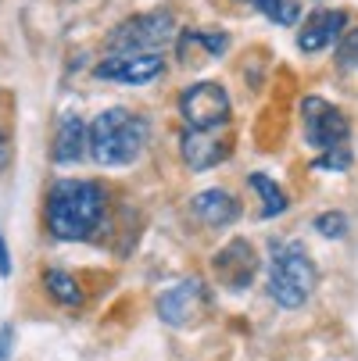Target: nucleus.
I'll return each instance as SVG.
<instances>
[{
	"label": "nucleus",
	"instance_id": "f257e3e1",
	"mask_svg": "<svg viewBox=\"0 0 358 361\" xmlns=\"http://www.w3.org/2000/svg\"><path fill=\"white\" fill-rule=\"evenodd\" d=\"M47 233L54 240L83 243L93 240L108 215V193L93 179H58L47 190Z\"/></svg>",
	"mask_w": 358,
	"mask_h": 361
},
{
	"label": "nucleus",
	"instance_id": "f03ea898",
	"mask_svg": "<svg viewBox=\"0 0 358 361\" xmlns=\"http://www.w3.org/2000/svg\"><path fill=\"white\" fill-rule=\"evenodd\" d=\"M147 140H150V122L143 115H136L129 108H108L90 122L86 154L105 169L133 165L143 154Z\"/></svg>",
	"mask_w": 358,
	"mask_h": 361
},
{
	"label": "nucleus",
	"instance_id": "7ed1b4c3",
	"mask_svg": "<svg viewBox=\"0 0 358 361\" xmlns=\"http://www.w3.org/2000/svg\"><path fill=\"white\" fill-rule=\"evenodd\" d=\"M319 283L316 262L304 243L297 240H273L269 243V297L280 307H301Z\"/></svg>",
	"mask_w": 358,
	"mask_h": 361
},
{
	"label": "nucleus",
	"instance_id": "20e7f679",
	"mask_svg": "<svg viewBox=\"0 0 358 361\" xmlns=\"http://www.w3.org/2000/svg\"><path fill=\"white\" fill-rule=\"evenodd\" d=\"M176 36V15L169 8L143 11L126 18L108 32V50L112 54H162Z\"/></svg>",
	"mask_w": 358,
	"mask_h": 361
},
{
	"label": "nucleus",
	"instance_id": "39448f33",
	"mask_svg": "<svg viewBox=\"0 0 358 361\" xmlns=\"http://www.w3.org/2000/svg\"><path fill=\"white\" fill-rule=\"evenodd\" d=\"M179 115L190 133H222L229 126V93L222 82H193L179 97Z\"/></svg>",
	"mask_w": 358,
	"mask_h": 361
},
{
	"label": "nucleus",
	"instance_id": "423d86ee",
	"mask_svg": "<svg viewBox=\"0 0 358 361\" xmlns=\"http://www.w3.org/2000/svg\"><path fill=\"white\" fill-rule=\"evenodd\" d=\"M301 126H304V143L319 154L347 147V136H351L347 115L323 97H304L301 100Z\"/></svg>",
	"mask_w": 358,
	"mask_h": 361
},
{
	"label": "nucleus",
	"instance_id": "0eeeda50",
	"mask_svg": "<svg viewBox=\"0 0 358 361\" xmlns=\"http://www.w3.org/2000/svg\"><path fill=\"white\" fill-rule=\"evenodd\" d=\"M212 307V290L201 279H183L158 297V319L165 326H193Z\"/></svg>",
	"mask_w": 358,
	"mask_h": 361
},
{
	"label": "nucleus",
	"instance_id": "6e6552de",
	"mask_svg": "<svg viewBox=\"0 0 358 361\" xmlns=\"http://www.w3.org/2000/svg\"><path fill=\"white\" fill-rule=\"evenodd\" d=\"M162 72H165V58L162 54H108L105 61L93 65L97 79L122 82V86H143L150 79H158Z\"/></svg>",
	"mask_w": 358,
	"mask_h": 361
},
{
	"label": "nucleus",
	"instance_id": "1a4fd4ad",
	"mask_svg": "<svg viewBox=\"0 0 358 361\" xmlns=\"http://www.w3.org/2000/svg\"><path fill=\"white\" fill-rule=\"evenodd\" d=\"M212 272L226 290H247L254 283V272H258V254L247 240L237 236L212 257Z\"/></svg>",
	"mask_w": 358,
	"mask_h": 361
},
{
	"label": "nucleus",
	"instance_id": "9d476101",
	"mask_svg": "<svg viewBox=\"0 0 358 361\" xmlns=\"http://www.w3.org/2000/svg\"><path fill=\"white\" fill-rule=\"evenodd\" d=\"M344 29H347V11H340V8H333V11H316V15L304 18V25H301V32H297V47L304 50V54H319V50L340 43Z\"/></svg>",
	"mask_w": 358,
	"mask_h": 361
},
{
	"label": "nucleus",
	"instance_id": "9b49d317",
	"mask_svg": "<svg viewBox=\"0 0 358 361\" xmlns=\"http://www.w3.org/2000/svg\"><path fill=\"white\" fill-rule=\"evenodd\" d=\"M179 150H183V161H186L190 172H208L212 165L229 158V140L219 136V133H190V129H183Z\"/></svg>",
	"mask_w": 358,
	"mask_h": 361
},
{
	"label": "nucleus",
	"instance_id": "f8f14e48",
	"mask_svg": "<svg viewBox=\"0 0 358 361\" xmlns=\"http://www.w3.org/2000/svg\"><path fill=\"white\" fill-rule=\"evenodd\" d=\"M86 140H90V126L79 115H61L58 133H54V147H50V158L58 165H76L86 158Z\"/></svg>",
	"mask_w": 358,
	"mask_h": 361
},
{
	"label": "nucleus",
	"instance_id": "ddd939ff",
	"mask_svg": "<svg viewBox=\"0 0 358 361\" xmlns=\"http://www.w3.org/2000/svg\"><path fill=\"white\" fill-rule=\"evenodd\" d=\"M193 215L204 222V226H229V222H237V215H240V204L233 200V193H226V190H204V193H197L193 197Z\"/></svg>",
	"mask_w": 358,
	"mask_h": 361
},
{
	"label": "nucleus",
	"instance_id": "4468645a",
	"mask_svg": "<svg viewBox=\"0 0 358 361\" xmlns=\"http://www.w3.org/2000/svg\"><path fill=\"white\" fill-rule=\"evenodd\" d=\"M226 47H229V36L215 32V29H183L176 39L183 65H197V50H204V58H219V54H226Z\"/></svg>",
	"mask_w": 358,
	"mask_h": 361
},
{
	"label": "nucleus",
	"instance_id": "2eb2a0df",
	"mask_svg": "<svg viewBox=\"0 0 358 361\" xmlns=\"http://www.w3.org/2000/svg\"><path fill=\"white\" fill-rule=\"evenodd\" d=\"M251 190H258V197H262V219H280L287 208H290V200H287V193L269 179V176H262V172H251Z\"/></svg>",
	"mask_w": 358,
	"mask_h": 361
},
{
	"label": "nucleus",
	"instance_id": "dca6fc26",
	"mask_svg": "<svg viewBox=\"0 0 358 361\" xmlns=\"http://www.w3.org/2000/svg\"><path fill=\"white\" fill-rule=\"evenodd\" d=\"M43 286H47V293L54 297L61 307H79L83 304V290H79L76 276H68L61 269H47L43 272Z\"/></svg>",
	"mask_w": 358,
	"mask_h": 361
},
{
	"label": "nucleus",
	"instance_id": "f3484780",
	"mask_svg": "<svg viewBox=\"0 0 358 361\" xmlns=\"http://www.w3.org/2000/svg\"><path fill=\"white\" fill-rule=\"evenodd\" d=\"M254 11H262L276 25H297L301 22V4L297 0H247Z\"/></svg>",
	"mask_w": 358,
	"mask_h": 361
},
{
	"label": "nucleus",
	"instance_id": "a211bd4d",
	"mask_svg": "<svg viewBox=\"0 0 358 361\" xmlns=\"http://www.w3.org/2000/svg\"><path fill=\"white\" fill-rule=\"evenodd\" d=\"M312 169H316V172H347V169H351V150H347V147L326 150V154H319V158L312 161Z\"/></svg>",
	"mask_w": 358,
	"mask_h": 361
},
{
	"label": "nucleus",
	"instance_id": "6ab92c4d",
	"mask_svg": "<svg viewBox=\"0 0 358 361\" xmlns=\"http://www.w3.org/2000/svg\"><path fill=\"white\" fill-rule=\"evenodd\" d=\"M316 229H319L323 236H330V240H340V236L347 233V219H344L340 212H326V215L316 219Z\"/></svg>",
	"mask_w": 358,
	"mask_h": 361
},
{
	"label": "nucleus",
	"instance_id": "aec40b11",
	"mask_svg": "<svg viewBox=\"0 0 358 361\" xmlns=\"http://www.w3.org/2000/svg\"><path fill=\"white\" fill-rule=\"evenodd\" d=\"M337 54H340V61H344L347 68H358V25H354V29H347V32L340 36Z\"/></svg>",
	"mask_w": 358,
	"mask_h": 361
},
{
	"label": "nucleus",
	"instance_id": "412c9836",
	"mask_svg": "<svg viewBox=\"0 0 358 361\" xmlns=\"http://www.w3.org/2000/svg\"><path fill=\"white\" fill-rule=\"evenodd\" d=\"M11 165V140H8V133L0 129V172H4Z\"/></svg>",
	"mask_w": 358,
	"mask_h": 361
},
{
	"label": "nucleus",
	"instance_id": "4be33fe9",
	"mask_svg": "<svg viewBox=\"0 0 358 361\" xmlns=\"http://www.w3.org/2000/svg\"><path fill=\"white\" fill-rule=\"evenodd\" d=\"M0 276H11V254H8V243H4V233H0Z\"/></svg>",
	"mask_w": 358,
	"mask_h": 361
}]
</instances>
